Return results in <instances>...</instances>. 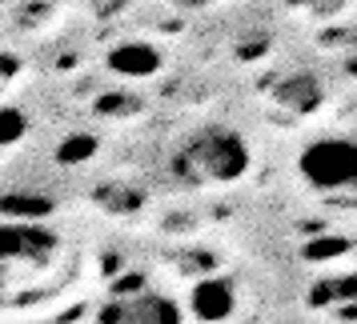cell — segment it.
Here are the masks:
<instances>
[{
	"instance_id": "1",
	"label": "cell",
	"mask_w": 357,
	"mask_h": 324,
	"mask_svg": "<svg viewBox=\"0 0 357 324\" xmlns=\"http://www.w3.org/2000/svg\"><path fill=\"white\" fill-rule=\"evenodd\" d=\"M249 168V145L233 129H201L173 156V177L181 184H233Z\"/></svg>"
},
{
	"instance_id": "3",
	"label": "cell",
	"mask_w": 357,
	"mask_h": 324,
	"mask_svg": "<svg viewBox=\"0 0 357 324\" xmlns=\"http://www.w3.org/2000/svg\"><path fill=\"white\" fill-rule=\"evenodd\" d=\"M52 248H56V232L40 220H0V284L20 260L36 264L52 257Z\"/></svg>"
},
{
	"instance_id": "5",
	"label": "cell",
	"mask_w": 357,
	"mask_h": 324,
	"mask_svg": "<svg viewBox=\"0 0 357 324\" xmlns=\"http://www.w3.org/2000/svg\"><path fill=\"white\" fill-rule=\"evenodd\" d=\"M105 65L113 68L116 76H129V81H145V76H157L161 72V52L145 44V40H129V44H116L109 56H105Z\"/></svg>"
},
{
	"instance_id": "12",
	"label": "cell",
	"mask_w": 357,
	"mask_h": 324,
	"mask_svg": "<svg viewBox=\"0 0 357 324\" xmlns=\"http://www.w3.org/2000/svg\"><path fill=\"white\" fill-rule=\"evenodd\" d=\"M173 4H201V0H173Z\"/></svg>"
},
{
	"instance_id": "11",
	"label": "cell",
	"mask_w": 357,
	"mask_h": 324,
	"mask_svg": "<svg viewBox=\"0 0 357 324\" xmlns=\"http://www.w3.org/2000/svg\"><path fill=\"white\" fill-rule=\"evenodd\" d=\"M93 148H97V140H93V136H77V140H68V145L61 148V161H84Z\"/></svg>"
},
{
	"instance_id": "9",
	"label": "cell",
	"mask_w": 357,
	"mask_h": 324,
	"mask_svg": "<svg viewBox=\"0 0 357 324\" xmlns=\"http://www.w3.org/2000/svg\"><path fill=\"white\" fill-rule=\"evenodd\" d=\"M24 132H29V116L20 108H0V148L17 145Z\"/></svg>"
},
{
	"instance_id": "2",
	"label": "cell",
	"mask_w": 357,
	"mask_h": 324,
	"mask_svg": "<svg viewBox=\"0 0 357 324\" xmlns=\"http://www.w3.org/2000/svg\"><path fill=\"white\" fill-rule=\"evenodd\" d=\"M297 177L317 193H357V140L317 136L297 156Z\"/></svg>"
},
{
	"instance_id": "8",
	"label": "cell",
	"mask_w": 357,
	"mask_h": 324,
	"mask_svg": "<svg viewBox=\"0 0 357 324\" xmlns=\"http://www.w3.org/2000/svg\"><path fill=\"white\" fill-rule=\"evenodd\" d=\"M277 100L289 104V108H297V113H309V108H317L325 100V92L313 76H289V81L277 88Z\"/></svg>"
},
{
	"instance_id": "10",
	"label": "cell",
	"mask_w": 357,
	"mask_h": 324,
	"mask_svg": "<svg viewBox=\"0 0 357 324\" xmlns=\"http://www.w3.org/2000/svg\"><path fill=\"white\" fill-rule=\"evenodd\" d=\"M141 108V100H132V97H121V92H113V97H100L97 100V113L100 116H129Z\"/></svg>"
},
{
	"instance_id": "4",
	"label": "cell",
	"mask_w": 357,
	"mask_h": 324,
	"mask_svg": "<svg viewBox=\"0 0 357 324\" xmlns=\"http://www.w3.org/2000/svg\"><path fill=\"white\" fill-rule=\"evenodd\" d=\"M100 321H137V324H153V321H181V308L169 296L137 289L129 296H116L109 305H100Z\"/></svg>"
},
{
	"instance_id": "6",
	"label": "cell",
	"mask_w": 357,
	"mask_h": 324,
	"mask_svg": "<svg viewBox=\"0 0 357 324\" xmlns=\"http://www.w3.org/2000/svg\"><path fill=\"white\" fill-rule=\"evenodd\" d=\"M229 308H233V292L225 280H201L193 289V312L201 321H221L229 316Z\"/></svg>"
},
{
	"instance_id": "7",
	"label": "cell",
	"mask_w": 357,
	"mask_h": 324,
	"mask_svg": "<svg viewBox=\"0 0 357 324\" xmlns=\"http://www.w3.org/2000/svg\"><path fill=\"white\" fill-rule=\"evenodd\" d=\"M52 212V200L40 193H4L0 196V216L8 220H45Z\"/></svg>"
}]
</instances>
